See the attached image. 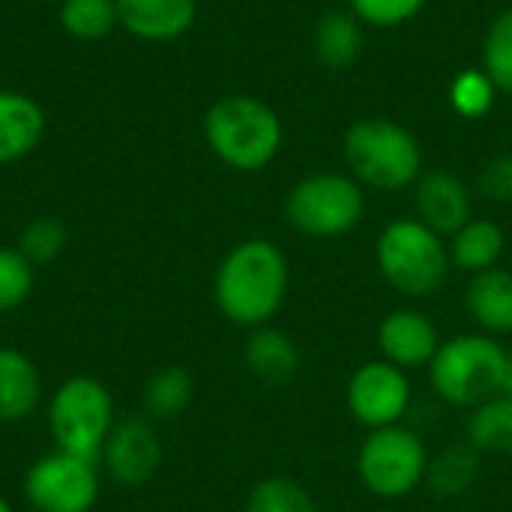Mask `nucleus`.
<instances>
[{
  "label": "nucleus",
  "instance_id": "0eeeda50",
  "mask_svg": "<svg viewBox=\"0 0 512 512\" xmlns=\"http://www.w3.org/2000/svg\"><path fill=\"white\" fill-rule=\"evenodd\" d=\"M114 423V399L108 387L90 375L63 381L48 399V432L63 453L96 462Z\"/></svg>",
  "mask_w": 512,
  "mask_h": 512
},
{
  "label": "nucleus",
  "instance_id": "4468645a",
  "mask_svg": "<svg viewBox=\"0 0 512 512\" xmlns=\"http://www.w3.org/2000/svg\"><path fill=\"white\" fill-rule=\"evenodd\" d=\"M198 15V0H117V21L144 42L180 39Z\"/></svg>",
  "mask_w": 512,
  "mask_h": 512
},
{
  "label": "nucleus",
  "instance_id": "9d476101",
  "mask_svg": "<svg viewBox=\"0 0 512 512\" xmlns=\"http://www.w3.org/2000/svg\"><path fill=\"white\" fill-rule=\"evenodd\" d=\"M345 405L354 423L366 432L405 423L414 405V387L405 369L387 363L384 357L360 363L345 387Z\"/></svg>",
  "mask_w": 512,
  "mask_h": 512
},
{
  "label": "nucleus",
  "instance_id": "f03ea898",
  "mask_svg": "<svg viewBox=\"0 0 512 512\" xmlns=\"http://www.w3.org/2000/svg\"><path fill=\"white\" fill-rule=\"evenodd\" d=\"M282 135L279 114L249 93L222 96L204 114L207 147L222 165L243 174L264 171L276 159Z\"/></svg>",
  "mask_w": 512,
  "mask_h": 512
},
{
  "label": "nucleus",
  "instance_id": "c756f323",
  "mask_svg": "<svg viewBox=\"0 0 512 512\" xmlns=\"http://www.w3.org/2000/svg\"><path fill=\"white\" fill-rule=\"evenodd\" d=\"M351 12L369 27H399L423 12L429 0H348Z\"/></svg>",
  "mask_w": 512,
  "mask_h": 512
},
{
  "label": "nucleus",
  "instance_id": "473e14b6",
  "mask_svg": "<svg viewBox=\"0 0 512 512\" xmlns=\"http://www.w3.org/2000/svg\"><path fill=\"white\" fill-rule=\"evenodd\" d=\"M0 512H15V507H12L3 495H0Z\"/></svg>",
  "mask_w": 512,
  "mask_h": 512
},
{
  "label": "nucleus",
  "instance_id": "7c9ffc66",
  "mask_svg": "<svg viewBox=\"0 0 512 512\" xmlns=\"http://www.w3.org/2000/svg\"><path fill=\"white\" fill-rule=\"evenodd\" d=\"M480 192L492 201H512V153L489 159L480 171Z\"/></svg>",
  "mask_w": 512,
  "mask_h": 512
},
{
  "label": "nucleus",
  "instance_id": "f8f14e48",
  "mask_svg": "<svg viewBox=\"0 0 512 512\" xmlns=\"http://www.w3.org/2000/svg\"><path fill=\"white\" fill-rule=\"evenodd\" d=\"M375 342L387 363L411 372V369H426L444 339L426 312L405 306V309H393L381 318Z\"/></svg>",
  "mask_w": 512,
  "mask_h": 512
},
{
  "label": "nucleus",
  "instance_id": "5701e85b",
  "mask_svg": "<svg viewBox=\"0 0 512 512\" xmlns=\"http://www.w3.org/2000/svg\"><path fill=\"white\" fill-rule=\"evenodd\" d=\"M195 396V381L183 366H165L144 384V411L150 420H177Z\"/></svg>",
  "mask_w": 512,
  "mask_h": 512
},
{
  "label": "nucleus",
  "instance_id": "2f4dec72",
  "mask_svg": "<svg viewBox=\"0 0 512 512\" xmlns=\"http://www.w3.org/2000/svg\"><path fill=\"white\" fill-rule=\"evenodd\" d=\"M504 396H512V351L507 354V369H504V387H501Z\"/></svg>",
  "mask_w": 512,
  "mask_h": 512
},
{
  "label": "nucleus",
  "instance_id": "4be33fe9",
  "mask_svg": "<svg viewBox=\"0 0 512 512\" xmlns=\"http://www.w3.org/2000/svg\"><path fill=\"white\" fill-rule=\"evenodd\" d=\"M465 441L480 456H512V396H495L468 411Z\"/></svg>",
  "mask_w": 512,
  "mask_h": 512
},
{
  "label": "nucleus",
  "instance_id": "cd10ccee",
  "mask_svg": "<svg viewBox=\"0 0 512 512\" xmlns=\"http://www.w3.org/2000/svg\"><path fill=\"white\" fill-rule=\"evenodd\" d=\"M33 279V264L15 246H0V315L18 309L30 297Z\"/></svg>",
  "mask_w": 512,
  "mask_h": 512
},
{
  "label": "nucleus",
  "instance_id": "c85d7f7f",
  "mask_svg": "<svg viewBox=\"0 0 512 512\" xmlns=\"http://www.w3.org/2000/svg\"><path fill=\"white\" fill-rule=\"evenodd\" d=\"M495 93L498 87L489 81V75L483 69H468L462 72L453 87H450V99H453V108L468 117V120H480L492 111L495 105Z\"/></svg>",
  "mask_w": 512,
  "mask_h": 512
},
{
  "label": "nucleus",
  "instance_id": "6ab92c4d",
  "mask_svg": "<svg viewBox=\"0 0 512 512\" xmlns=\"http://www.w3.org/2000/svg\"><path fill=\"white\" fill-rule=\"evenodd\" d=\"M504 246H507V237H504L498 222H492V219H471L468 225H462L450 237L447 252H450L453 270L477 276L483 270L498 267V261L504 255Z\"/></svg>",
  "mask_w": 512,
  "mask_h": 512
},
{
  "label": "nucleus",
  "instance_id": "9b49d317",
  "mask_svg": "<svg viewBox=\"0 0 512 512\" xmlns=\"http://www.w3.org/2000/svg\"><path fill=\"white\" fill-rule=\"evenodd\" d=\"M99 462L105 474L126 489H141L150 483L162 465V441L150 423V417H123L114 423Z\"/></svg>",
  "mask_w": 512,
  "mask_h": 512
},
{
  "label": "nucleus",
  "instance_id": "b1692460",
  "mask_svg": "<svg viewBox=\"0 0 512 512\" xmlns=\"http://www.w3.org/2000/svg\"><path fill=\"white\" fill-rule=\"evenodd\" d=\"M60 27L78 42L105 39L117 21V0H63L60 3Z\"/></svg>",
  "mask_w": 512,
  "mask_h": 512
},
{
  "label": "nucleus",
  "instance_id": "39448f33",
  "mask_svg": "<svg viewBox=\"0 0 512 512\" xmlns=\"http://www.w3.org/2000/svg\"><path fill=\"white\" fill-rule=\"evenodd\" d=\"M342 153L351 177L360 186L378 192L414 186L423 171L420 141L414 138V132L387 117H366L351 123L342 141Z\"/></svg>",
  "mask_w": 512,
  "mask_h": 512
},
{
  "label": "nucleus",
  "instance_id": "393cba45",
  "mask_svg": "<svg viewBox=\"0 0 512 512\" xmlns=\"http://www.w3.org/2000/svg\"><path fill=\"white\" fill-rule=\"evenodd\" d=\"M246 512H321L315 495L291 477H267L252 486Z\"/></svg>",
  "mask_w": 512,
  "mask_h": 512
},
{
  "label": "nucleus",
  "instance_id": "ddd939ff",
  "mask_svg": "<svg viewBox=\"0 0 512 512\" xmlns=\"http://www.w3.org/2000/svg\"><path fill=\"white\" fill-rule=\"evenodd\" d=\"M417 219L441 237H453L471 216V192L453 171H429L417 180Z\"/></svg>",
  "mask_w": 512,
  "mask_h": 512
},
{
  "label": "nucleus",
  "instance_id": "6e6552de",
  "mask_svg": "<svg viewBox=\"0 0 512 512\" xmlns=\"http://www.w3.org/2000/svg\"><path fill=\"white\" fill-rule=\"evenodd\" d=\"M366 213L363 186L336 171L309 174L291 186L285 198V219L288 225L312 240H333L351 234Z\"/></svg>",
  "mask_w": 512,
  "mask_h": 512
},
{
  "label": "nucleus",
  "instance_id": "2eb2a0df",
  "mask_svg": "<svg viewBox=\"0 0 512 512\" xmlns=\"http://www.w3.org/2000/svg\"><path fill=\"white\" fill-rule=\"evenodd\" d=\"M465 309L480 333L512 336V273L504 267L483 270L471 276L465 288Z\"/></svg>",
  "mask_w": 512,
  "mask_h": 512
},
{
  "label": "nucleus",
  "instance_id": "1a4fd4ad",
  "mask_svg": "<svg viewBox=\"0 0 512 512\" xmlns=\"http://www.w3.org/2000/svg\"><path fill=\"white\" fill-rule=\"evenodd\" d=\"M99 489L96 462L63 450L39 456L24 474V498L36 512H93Z\"/></svg>",
  "mask_w": 512,
  "mask_h": 512
},
{
  "label": "nucleus",
  "instance_id": "412c9836",
  "mask_svg": "<svg viewBox=\"0 0 512 512\" xmlns=\"http://www.w3.org/2000/svg\"><path fill=\"white\" fill-rule=\"evenodd\" d=\"M315 57L327 69H348L363 54V21L354 12H327L315 27Z\"/></svg>",
  "mask_w": 512,
  "mask_h": 512
},
{
  "label": "nucleus",
  "instance_id": "a211bd4d",
  "mask_svg": "<svg viewBox=\"0 0 512 512\" xmlns=\"http://www.w3.org/2000/svg\"><path fill=\"white\" fill-rule=\"evenodd\" d=\"M42 402V375L36 363L18 351L0 345V423L27 420Z\"/></svg>",
  "mask_w": 512,
  "mask_h": 512
},
{
  "label": "nucleus",
  "instance_id": "aec40b11",
  "mask_svg": "<svg viewBox=\"0 0 512 512\" xmlns=\"http://www.w3.org/2000/svg\"><path fill=\"white\" fill-rule=\"evenodd\" d=\"M480 453L462 441V444H453V447H444L441 453H435L429 459V468H426V489L435 495V498H462L474 489V483L480 480Z\"/></svg>",
  "mask_w": 512,
  "mask_h": 512
},
{
  "label": "nucleus",
  "instance_id": "20e7f679",
  "mask_svg": "<svg viewBox=\"0 0 512 512\" xmlns=\"http://www.w3.org/2000/svg\"><path fill=\"white\" fill-rule=\"evenodd\" d=\"M375 264L381 279L402 297L420 300L441 291L450 279V252L441 234L414 219L390 222L375 243Z\"/></svg>",
  "mask_w": 512,
  "mask_h": 512
},
{
  "label": "nucleus",
  "instance_id": "7ed1b4c3",
  "mask_svg": "<svg viewBox=\"0 0 512 512\" xmlns=\"http://www.w3.org/2000/svg\"><path fill=\"white\" fill-rule=\"evenodd\" d=\"M510 348L486 333H459L444 339L432 363L426 366L432 393L459 411H474L483 402L501 396Z\"/></svg>",
  "mask_w": 512,
  "mask_h": 512
},
{
  "label": "nucleus",
  "instance_id": "bb28decb",
  "mask_svg": "<svg viewBox=\"0 0 512 512\" xmlns=\"http://www.w3.org/2000/svg\"><path fill=\"white\" fill-rule=\"evenodd\" d=\"M15 249L36 267V264H51L54 258H60V252L66 249V228L60 219L54 216H36L30 219L21 234Z\"/></svg>",
  "mask_w": 512,
  "mask_h": 512
},
{
  "label": "nucleus",
  "instance_id": "f3484780",
  "mask_svg": "<svg viewBox=\"0 0 512 512\" xmlns=\"http://www.w3.org/2000/svg\"><path fill=\"white\" fill-rule=\"evenodd\" d=\"M243 360H246L249 372L258 381L273 384V387L294 381L297 372H300V348H297V342L285 330H279L273 324L249 330Z\"/></svg>",
  "mask_w": 512,
  "mask_h": 512
},
{
  "label": "nucleus",
  "instance_id": "dca6fc26",
  "mask_svg": "<svg viewBox=\"0 0 512 512\" xmlns=\"http://www.w3.org/2000/svg\"><path fill=\"white\" fill-rule=\"evenodd\" d=\"M45 138V111L18 90H0V165L21 162Z\"/></svg>",
  "mask_w": 512,
  "mask_h": 512
},
{
  "label": "nucleus",
  "instance_id": "f257e3e1",
  "mask_svg": "<svg viewBox=\"0 0 512 512\" xmlns=\"http://www.w3.org/2000/svg\"><path fill=\"white\" fill-rule=\"evenodd\" d=\"M288 258L264 240L249 237L228 249L213 276V303L225 321L243 330L270 324L288 297Z\"/></svg>",
  "mask_w": 512,
  "mask_h": 512
},
{
  "label": "nucleus",
  "instance_id": "a878e982",
  "mask_svg": "<svg viewBox=\"0 0 512 512\" xmlns=\"http://www.w3.org/2000/svg\"><path fill=\"white\" fill-rule=\"evenodd\" d=\"M483 72L501 93H512V6L492 21L486 33Z\"/></svg>",
  "mask_w": 512,
  "mask_h": 512
},
{
  "label": "nucleus",
  "instance_id": "423d86ee",
  "mask_svg": "<svg viewBox=\"0 0 512 512\" xmlns=\"http://www.w3.org/2000/svg\"><path fill=\"white\" fill-rule=\"evenodd\" d=\"M429 447L420 432L405 423L375 429L357 450V480L381 501H402L426 483Z\"/></svg>",
  "mask_w": 512,
  "mask_h": 512
}]
</instances>
